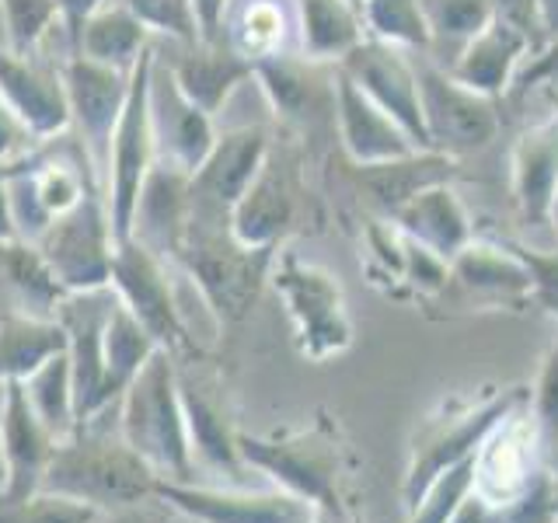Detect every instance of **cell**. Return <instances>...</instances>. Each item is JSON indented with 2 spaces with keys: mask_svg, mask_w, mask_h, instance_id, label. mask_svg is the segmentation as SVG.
I'll return each mask as SVG.
<instances>
[{
  "mask_svg": "<svg viewBox=\"0 0 558 523\" xmlns=\"http://www.w3.org/2000/svg\"><path fill=\"white\" fill-rule=\"evenodd\" d=\"M279 248H248L231 231V214L192 206L185 241L174 266L196 283L206 307L220 325H238L248 318L262 287L272 272Z\"/></svg>",
  "mask_w": 558,
  "mask_h": 523,
  "instance_id": "1",
  "label": "cell"
},
{
  "mask_svg": "<svg viewBox=\"0 0 558 523\" xmlns=\"http://www.w3.org/2000/svg\"><path fill=\"white\" fill-rule=\"evenodd\" d=\"M119 436L157 478L192 482V461L185 409L179 394V370L168 349H157L119 398Z\"/></svg>",
  "mask_w": 558,
  "mask_h": 523,
  "instance_id": "2",
  "label": "cell"
},
{
  "mask_svg": "<svg viewBox=\"0 0 558 523\" xmlns=\"http://www.w3.org/2000/svg\"><path fill=\"white\" fill-rule=\"evenodd\" d=\"M157 475L126 447L122 436L81 426L70 440L57 443L43 475L46 492H63L92 502L95 510H122L154 496Z\"/></svg>",
  "mask_w": 558,
  "mask_h": 523,
  "instance_id": "3",
  "label": "cell"
},
{
  "mask_svg": "<svg viewBox=\"0 0 558 523\" xmlns=\"http://www.w3.org/2000/svg\"><path fill=\"white\" fill-rule=\"evenodd\" d=\"M238 450L244 464L276 482L290 496L314 502L318 510L342 513V478L345 461L328 423L293 436H248L238 433Z\"/></svg>",
  "mask_w": 558,
  "mask_h": 523,
  "instance_id": "4",
  "label": "cell"
},
{
  "mask_svg": "<svg viewBox=\"0 0 558 523\" xmlns=\"http://www.w3.org/2000/svg\"><path fill=\"white\" fill-rule=\"evenodd\" d=\"M415 81L429 147L436 154L468 157L493 147V139L502 130L499 98H488L461 84L450 70L433 63V57H415Z\"/></svg>",
  "mask_w": 558,
  "mask_h": 523,
  "instance_id": "5",
  "label": "cell"
},
{
  "mask_svg": "<svg viewBox=\"0 0 558 523\" xmlns=\"http://www.w3.org/2000/svg\"><path fill=\"white\" fill-rule=\"evenodd\" d=\"M269 279L293 318L301 353L311 360H328L342 353L349 339H353V325H349L345 296L336 276L325 272L322 266L301 262V255L290 248H279Z\"/></svg>",
  "mask_w": 558,
  "mask_h": 523,
  "instance_id": "6",
  "label": "cell"
},
{
  "mask_svg": "<svg viewBox=\"0 0 558 523\" xmlns=\"http://www.w3.org/2000/svg\"><path fill=\"white\" fill-rule=\"evenodd\" d=\"M531 398L527 388H506L502 394H493L478 401V405H450L440 415H429L423 426H418L415 440H412V461H409V475H405V506L418 502V496L426 492V485L440 475L444 467L458 464L478 450L499 418L510 415L517 405Z\"/></svg>",
  "mask_w": 558,
  "mask_h": 523,
  "instance_id": "7",
  "label": "cell"
},
{
  "mask_svg": "<svg viewBox=\"0 0 558 523\" xmlns=\"http://www.w3.org/2000/svg\"><path fill=\"white\" fill-rule=\"evenodd\" d=\"M307 203L304 161L293 144H276L266 154L255 182L231 209V231L248 248H283Z\"/></svg>",
  "mask_w": 558,
  "mask_h": 523,
  "instance_id": "8",
  "label": "cell"
},
{
  "mask_svg": "<svg viewBox=\"0 0 558 523\" xmlns=\"http://www.w3.org/2000/svg\"><path fill=\"white\" fill-rule=\"evenodd\" d=\"M35 248L43 252L52 276L60 279L66 293L109 287L116 234L109 206H105V192H87L74 209H66L63 217L46 227V234L35 241Z\"/></svg>",
  "mask_w": 558,
  "mask_h": 523,
  "instance_id": "9",
  "label": "cell"
},
{
  "mask_svg": "<svg viewBox=\"0 0 558 523\" xmlns=\"http://www.w3.org/2000/svg\"><path fill=\"white\" fill-rule=\"evenodd\" d=\"M150 63H154V42L140 57L130 77V98L126 109L119 115V126L112 133V154H109V171H105V206H109L112 234L116 241L130 238L133 209L140 185H144L150 165L157 161L154 150V133H150V105H147V81H150Z\"/></svg>",
  "mask_w": 558,
  "mask_h": 523,
  "instance_id": "10",
  "label": "cell"
},
{
  "mask_svg": "<svg viewBox=\"0 0 558 523\" xmlns=\"http://www.w3.org/2000/svg\"><path fill=\"white\" fill-rule=\"evenodd\" d=\"M255 81L272 115L301 136H331L336 122V63L307 60L301 49L255 63Z\"/></svg>",
  "mask_w": 558,
  "mask_h": 523,
  "instance_id": "11",
  "label": "cell"
},
{
  "mask_svg": "<svg viewBox=\"0 0 558 523\" xmlns=\"http://www.w3.org/2000/svg\"><path fill=\"white\" fill-rule=\"evenodd\" d=\"M541 429L527 409V401L517 405L506 418L493 426L475 450V492L488 510L499 513L506 506L527 496V488L541 475Z\"/></svg>",
  "mask_w": 558,
  "mask_h": 523,
  "instance_id": "12",
  "label": "cell"
},
{
  "mask_svg": "<svg viewBox=\"0 0 558 523\" xmlns=\"http://www.w3.org/2000/svg\"><path fill=\"white\" fill-rule=\"evenodd\" d=\"M116 304V290H84L66 293L57 307V321L66 331V356L70 374H74V409L77 429L101 418L112 405L105 391V321H109Z\"/></svg>",
  "mask_w": 558,
  "mask_h": 523,
  "instance_id": "13",
  "label": "cell"
},
{
  "mask_svg": "<svg viewBox=\"0 0 558 523\" xmlns=\"http://www.w3.org/2000/svg\"><path fill=\"white\" fill-rule=\"evenodd\" d=\"M66 101H70V126H74L77 139L84 144L87 157H92L95 171H109V154H112V133L119 126V115L126 109L130 98V77L126 70L95 63L87 57H66L60 63Z\"/></svg>",
  "mask_w": 558,
  "mask_h": 523,
  "instance_id": "14",
  "label": "cell"
},
{
  "mask_svg": "<svg viewBox=\"0 0 558 523\" xmlns=\"http://www.w3.org/2000/svg\"><path fill=\"white\" fill-rule=\"evenodd\" d=\"M154 499L179 510L192 523H318L322 510L314 502L290 496L283 488L272 492H244V488H209L192 482H154Z\"/></svg>",
  "mask_w": 558,
  "mask_h": 523,
  "instance_id": "15",
  "label": "cell"
},
{
  "mask_svg": "<svg viewBox=\"0 0 558 523\" xmlns=\"http://www.w3.org/2000/svg\"><path fill=\"white\" fill-rule=\"evenodd\" d=\"M109 287L133 311V318L157 339V345L168 349V353L189 349V331L182 325L179 304H174L165 258H157L133 238L116 241Z\"/></svg>",
  "mask_w": 558,
  "mask_h": 523,
  "instance_id": "16",
  "label": "cell"
},
{
  "mask_svg": "<svg viewBox=\"0 0 558 523\" xmlns=\"http://www.w3.org/2000/svg\"><path fill=\"white\" fill-rule=\"evenodd\" d=\"M336 66L409 133L415 150H433L429 133H426V119H423V105H418L415 60H409L405 49L366 35V39L349 49Z\"/></svg>",
  "mask_w": 558,
  "mask_h": 523,
  "instance_id": "17",
  "label": "cell"
},
{
  "mask_svg": "<svg viewBox=\"0 0 558 523\" xmlns=\"http://www.w3.org/2000/svg\"><path fill=\"white\" fill-rule=\"evenodd\" d=\"M147 105H150V133H154V150L157 161H168L189 174H196L206 154L217 144V122L209 112H203L192 101L179 81L171 77L168 63L157 57L154 46V63H150V81H147Z\"/></svg>",
  "mask_w": 558,
  "mask_h": 523,
  "instance_id": "18",
  "label": "cell"
},
{
  "mask_svg": "<svg viewBox=\"0 0 558 523\" xmlns=\"http://www.w3.org/2000/svg\"><path fill=\"white\" fill-rule=\"evenodd\" d=\"M57 443L60 440L28 405L22 380H8L4 405H0V458H4L0 506H17L39 492Z\"/></svg>",
  "mask_w": 558,
  "mask_h": 523,
  "instance_id": "19",
  "label": "cell"
},
{
  "mask_svg": "<svg viewBox=\"0 0 558 523\" xmlns=\"http://www.w3.org/2000/svg\"><path fill=\"white\" fill-rule=\"evenodd\" d=\"M272 133L266 126H234L217 133L214 150L206 154L199 171L192 174V206L231 214L244 188L255 182L258 168L266 165Z\"/></svg>",
  "mask_w": 558,
  "mask_h": 523,
  "instance_id": "20",
  "label": "cell"
},
{
  "mask_svg": "<svg viewBox=\"0 0 558 523\" xmlns=\"http://www.w3.org/2000/svg\"><path fill=\"white\" fill-rule=\"evenodd\" d=\"M0 98L43 144L70 130L63 74L60 66L43 63L39 57H17L0 46Z\"/></svg>",
  "mask_w": 558,
  "mask_h": 523,
  "instance_id": "21",
  "label": "cell"
},
{
  "mask_svg": "<svg viewBox=\"0 0 558 523\" xmlns=\"http://www.w3.org/2000/svg\"><path fill=\"white\" fill-rule=\"evenodd\" d=\"M192 214V174L168 161H154L140 185L130 238L150 248L157 258L174 262Z\"/></svg>",
  "mask_w": 558,
  "mask_h": 523,
  "instance_id": "22",
  "label": "cell"
},
{
  "mask_svg": "<svg viewBox=\"0 0 558 523\" xmlns=\"http://www.w3.org/2000/svg\"><path fill=\"white\" fill-rule=\"evenodd\" d=\"M157 57L168 63L182 92L209 115H217L238 87L255 77V63L238 57L227 42H171L168 49L157 46Z\"/></svg>",
  "mask_w": 558,
  "mask_h": 523,
  "instance_id": "23",
  "label": "cell"
},
{
  "mask_svg": "<svg viewBox=\"0 0 558 523\" xmlns=\"http://www.w3.org/2000/svg\"><path fill=\"white\" fill-rule=\"evenodd\" d=\"M336 122H339L342 154L353 165H377V161H395V157L415 154L409 133L380 105L366 98L339 66H336Z\"/></svg>",
  "mask_w": 558,
  "mask_h": 523,
  "instance_id": "24",
  "label": "cell"
},
{
  "mask_svg": "<svg viewBox=\"0 0 558 523\" xmlns=\"http://www.w3.org/2000/svg\"><path fill=\"white\" fill-rule=\"evenodd\" d=\"M450 287H458L468 304L478 307H520L531 301V272L506 248L471 238L450 258Z\"/></svg>",
  "mask_w": 558,
  "mask_h": 523,
  "instance_id": "25",
  "label": "cell"
},
{
  "mask_svg": "<svg viewBox=\"0 0 558 523\" xmlns=\"http://www.w3.org/2000/svg\"><path fill=\"white\" fill-rule=\"evenodd\" d=\"M461 174L458 157L436 154V150H415L409 157H395V161L377 165H353L349 161V182H353L366 203H371L380 217H395L409 199L429 185L453 182Z\"/></svg>",
  "mask_w": 558,
  "mask_h": 523,
  "instance_id": "26",
  "label": "cell"
},
{
  "mask_svg": "<svg viewBox=\"0 0 558 523\" xmlns=\"http://www.w3.org/2000/svg\"><path fill=\"white\" fill-rule=\"evenodd\" d=\"M531 57H534V46L527 35L493 17L475 39H468L458 49V57H453L447 70L461 84L475 87V92L488 98H502V95H510L520 66Z\"/></svg>",
  "mask_w": 558,
  "mask_h": 523,
  "instance_id": "27",
  "label": "cell"
},
{
  "mask_svg": "<svg viewBox=\"0 0 558 523\" xmlns=\"http://www.w3.org/2000/svg\"><path fill=\"white\" fill-rule=\"evenodd\" d=\"M513 199L527 227L551 223L558 199V119H545L523 130L510 157Z\"/></svg>",
  "mask_w": 558,
  "mask_h": 523,
  "instance_id": "28",
  "label": "cell"
},
{
  "mask_svg": "<svg viewBox=\"0 0 558 523\" xmlns=\"http://www.w3.org/2000/svg\"><path fill=\"white\" fill-rule=\"evenodd\" d=\"M0 296L11 304L8 314L57 321V307L66 296L63 283L52 276L49 262L32 241L0 238Z\"/></svg>",
  "mask_w": 558,
  "mask_h": 523,
  "instance_id": "29",
  "label": "cell"
},
{
  "mask_svg": "<svg viewBox=\"0 0 558 523\" xmlns=\"http://www.w3.org/2000/svg\"><path fill=\"white\" fill-rule=\"evenodd\" d=\"M179 394H182V409H185V429H189V447H192V461L209 467V471H223L231 485H244L248 475V464H244L241 450H238V429L227 423L223 409L209 398L203 388L189 384L179 374Z\"/></svg>",
  "mask_w": 558,
  "mask_h": 523,
  "instance_id": "30",
  "label": "cell"
},
{
  "mask_svg": "<svg viewBox=\"0 0 558 523\" xmlns=\"http://www.w3.org/2000/svg\"><path fill=\"white\" fill-rule=\"evenodd\" d=\"M388 220H395L409 238L423 241L426 248L444 255L447 262L458 255L471 238H475V227H471L468 209L458 196V188H453L450 182L423 188L415 199H409Z\"/></svg>",
  "mask_w": 558,
  "mask_h": 523,
  "instance_id": "31",
  "label": "cell"
},
{
  "mask_svg": "<svg viewBox=\"0 0 558 523\" xmlns=\"http://www.w3.org/2000/svg\"><path fill=\"white\" fill-rule=\"evenodd\" d=\"M293 35L296 17L290 0H231L223 14L220 42H227L248 63H258L290 49Z\"/></svg>",
  "mask_w": 558,
  "mask_h": 523,
  "instance_id": "32",
  "label": "cell"
},
{
  "mask_svg": "<svg viewBox=\"0 0 558 523\" xmlns=\"http://www.w3.org/2000/svg\"><path fill=\"white\" fill-rule=\"evenodd\" d=\"M296 17V49L307 60L339 63L366 39L363 14L353 0H290Z\"/></svg>",
  "mask_w": 558,
  "mask_h": 523,
  "instance_id": "33",
  "label": "cell"
},
{
  "mask_svg": "<svg viewBox=\"0 0 558 523\" xmlns=\"http://www.w3.org/2000/svg\"><path fill=\"white\" fill-rule=\"evenodd\" d=\"M150 49V32L140 17L122 4V0H105V4L87 17L74 57H87L95 63L116 66L133 74L140 57Z\"/></svg>",
  "mask_w": 558,
  "mask_h": 523,
  "instance_id": "34",
  "label": "cell"
},
{
  "mask_svg": "<svg viewBox=\"0 0 558 523\" xmlns=\"http://www.w3.org/2000/svg\"><path fill=\"white\" fill-rule=\"evenodd\" d=\"M66 349V331L60 321L28 318V314H4L0 318V384L25 380L39 366Z\"/></svg>",
  "mask_w": 558,
  "mask_h": 523,
  "instance_id": "35",
  "label": "cell"
},
{
  "mask_svg": "<svg viewBox=\"0 0 558 523\" xmlns=\"http://www.w3.org/2000/svg\"><path fill=\"white\" fill-rule=\"evenodd\" d=\"M157 339L133 318V311L116 296L109 321H105V391L109 401L122 398V391L136 380V374L144 370L147 360L157 353Z\"/></svg>",
  "mask_w": 558,
  "mask_h": 523,
  "instance_id": "36",
  "label": "cell"
},
{
  "mask_svg": "<svg viewBox=\"0 0 558 523\" xmlns=\"http://www.w3.org/2000/svg\"><path fill=\"white\" fill-rule=\"evenodd\" d=\"M28 394V405L43 418L46 429L57 440H70L77 433V409H74V374H70V356L66 349L57 356H49L39 370L22 380Z\"/></svg>",
  "mask_w": 558,
  "mask_h": 523,
  "instance_id": "37",
  "label": "cell"
},
{
  "mask_svg": "<svg viewBox=\"0 0 558 523\" xmlns=\"http://www.w3.org/2000/svg\"><path fill=\"white\" fill-rule=\"evenodd\" d=\"M360 14L371 39L391 42L398 49H415V52L433 46L423 0H363Z\"/></svg>",
  "mask_w": 558,
  "mask_h": 523,
  "instance_id": "38",
  "label": "cell"
},
{
  "mask_svg": "<svg viewBox=\"0 0 558 523\" xmlns=\"http://www.w3.org/2000/svg\"><path fill=\"white\" fill-rule=\"evenodd\" d=\"M0 17H4V49L17 57H39L46 35L63 28L57 0H0Z\"/></svg>",
  "mask_w": 558,
  "mask_h": 523,
  "instance_id": "39",
  "label": "cell"
},
{
  "mask_svg": "<svg viewBox=\"0 0 558 523\" xmlns=\"http://www.w3.org/2000/svg\"><path fill=\"white\" fill-rule=\"evenodd\" d=\"M471 485H475V453L444 467L440 475L426 485V492L418 496V502L409 510V523H450V516L458 513L461 502L471 496Z\"/></svg>",
  "mask_w": 558,
  "mask_h": 523,
  "instance_id": "40",
  "label": "cell"
},
{
  "mask_svg": "<svg viewBox=\"0 0 558 523\" xmlns=\"http://www.w3.org/2000/svg\"><path fill=\"white\" fill-rule=\"evenodd\" d=\"M423 14L433 32V46L447 42L461 49L493 22L496 8L493 0H423Z\"/></svg>",
  "mask_w": 558,
  "mask_h": 523,
  "instance_id": "41",
  "label": "cell"
},
{
  "mask_svg": "<svg viewBox=\"0 0 558 523\" xmlns=\"http://www.w3.org/2000/svg\"><path fill=\"white\" fill-rule=\"evenodd\" d=\"M98 510L92 502L63 496V492H46L39 488L17 506H0V523H95Z\"/></svg>",
  "mask_w": 558,
  "mask_h": 523,
  "instance_id": "42",
  "label": "cell"
},
{
  "mask_svg": "<svg viewBox=\"0 0 558 523\" xmlns=\"http://www.w3.org/2000/svg\"><path fill=\"white\" fill-rule=\"evenodd\" d=\"M150 35H165L168 42H203V32L189 0H122Z\"/></svg>",
  "mask_w": 558,
  "mask_h": 523,
  "instance_id": "43",
  "label": "cell"
},
{
  "mask_svg": "<svg viewBox=\"0 0 558 523\" xmlns=\"http://www.w3.org/2000/svg\"><path fill=\"white\" fill-rule=\"evenodd\" d=\"M527 409L541 429V443L545 450H558V336L548 349L545 363H541L537 384L531 388Z\"/></svg>",
  "mask_w": 558,
  "mask_h": 523,
  "instance_id": "44",
  "label": "cell"
},
{
  "mask_svg": "<svg viewBox=\"0 0 558 523\" xmlns=\"http://www.w3.org/2000/svg\"><path fill=\"white\" fill-rule=\"evenodd\" d=\"M506 248L531 272V301L558 321V248H531V244L520 241H506Z\"/></svg>",
  "mask_w": 558,
  "mask_h": 523,
  "instance_id": "45",
  "label": "cell"
},
{
  "mask_svg": "<svg viewBox=\"0 0 558 523\" xmlns=\"http://www.w3.org/2000/svg\"><path fill=\"white\" fill-rule=\"evenodd\" d=\"M534 87H558V39H551L545 49L534 52V60L520 66V74L510 87L513 98H523Z\"/></svg>",
  "mask_w": 558,
  "mask_h": 523,
  "instance_id": "46",
  "label": "cell"
},
{
  "mask_svg": "<svg viewBox=\"0 0 558 523\" xmlns=\"http://www.w3.org/2000/svg\"><path fill=\"white\" fill-rule=\"evenodd\" d=\"M39 147H43V139H35V133L11 112V105L0 98V161L14 165Z\"/></svg>",
  "mask_w": 558,
  "mask_h": 523,
  "instance_id": "47",
  "label": "cell"
},
{
  "mask_svg": "<svg viewBox=\"0 0 558 523\" xmlns=\"http://www.w3.org/2000/svg\"><path fill=\"white\" fill-rule=\"evenodd\" d=\"M496 17L506 25H513L517 32H523L531 39L534 52L545 49V32H541V11L537 0H493Z\"/></svg>",
  "mask_w": 558,
  "mask_h": 523,
  "instance_id": "48",
  "label": "cell"
},
{
  "mask_svg": "<svg viewBox=\"0 0 558 523\" xmlns=\"http://www.w3.org/2000/svg\"><path fill=\"white\" fill-rule=\"evenodd\" d=\"M105 0H57V11H60V25H63V35L70 42V57H74L77 49V39H81V28L84 22L92 17Z\"/></svg>",
  "mask_w": 558,
  "mask_h": 523,
  "instance_id": "49",
  "label": "cell"
},
{
  "mask_svg": "<svg viewBox=\"0 0 558 523\" xmlns=\"http://www.w3.org/2000/svg\"><path fill=\"white\" fill-rule=\"evenodd\" d=\"M192 11H196V22L203 32V42H220V28H223V14L231 0H189Z\"/></svg>",
  "mask_w": 558,
  "mask_h": 523,
  "instance_id": "50",
  "label": "cell"
},
{
  "mask_svg": "<svg viewBox=\"0 0 558 523\" xmlns=\"http://www.w3.org/2000/svg\"><path fill=\"white\" fill-rule=\"evenodd\" d=\"M450 523H493V510H488V506L471 492L464 502H461V510L450 516Z\"/></svg>",
  "mask_w": 558,
  "mask_h": 523,
  "instance_id": "51",
  "label": "cell"
},
{
  "mask_svg": "<svg viewBox=\"0 0 558 523\" xmlns=\"http://www.w3.org/2000/svg\"><path fill=\"white\" fill-rule=\"evenodd\" d=\"M17 165V161H14ZM14 165H4L0 161V238H17L14 234V223H11V206H8V179Z\"/></svg>",
  "mask_w": 558,
  "mask_h": 523,
  "instance_id": "52",
  "label": "cell"
},
{
  "mask_svg": "<svg viewBox=\"0 0 558 523\" xmlns=\"http://www.w3.org/2000/svg\"><path fill=\"white\" fill-rule=\"evenodd\" d=\"M541 11V32H545V46L558 39V0H537Z\"/></svg>",
  "mask_w": 558,
  "mask_h": 523,
  "instance_id": "53",
  "label": "cell"
},
{
  "mask_svg": "<svg viewBox=\"0 0 558 523\" xmlns=\"http://www.w3.org/2000/svg\"><path fill=\"white\" fill-rule=\"evenodd\" d=\"M548 101H551V109H555V119H558V87H548Z\"/></svg>",
  "mask_w": 558,
  "mask_h": 523,
  "instance_id": "54",
  "label": "cell"
},
{
  "mask_svg": "<svg viewBox=\"0 0 558 523\" xmlns=\"http://www.w3.org/2000/svg\"><path fill=\"white\" fill-rule=\"evenodd\" d=\"M551 223H555V231H558V203H555V209H551Z\"/></svg>",
  "mask_w": 558,
  "mask_h": 523,
  "instance_id": "55",
  "label": "cell"
},
{
  "mask_svg": "<svg viewBox=\"0 0 558 523\" xmlns=\"http://www.w3.org/2000/svg\"><path fill=\"white\" fill-rule=\"evenodd\" d=\"M0 46H4V17H0Z\"/></svg>",
  "mask_w": 558,
  "mask_h": 523,
  "instance_id": "56",
  "label": "cell"
},
{
  "mask_svg": "<svg viewBox=\"0 0 558 523\" xmlns=\"http://www.w3.org/2000/svg\"><path fill=\"white\" fill-rule=\"evenodd\" d=\"M353 4H356V8H360V4H363V0H353Z\"/></svg>",
  "mask_w": 558,
  "mask_h": 523,
  "instance_id": "57",
  "label": "cell"
},
{
  "mask_svg": "<svg viewBox=\"0 0 558 523\" xmlns=\"http://www.w3.org/2000/svg\"><path fill=\"white\" fill-rule=\"evenodd\" d=\"M555 203H558V199H555Z\"/></svg>",
  "mask_w": 558,
  "mask_h": 523,
  "instance_id": "58",
  "label": "cell"
}]
</instances>
